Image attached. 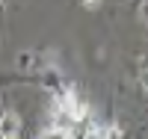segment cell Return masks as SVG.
<instances>
[{"label":"cell","mask_w":148,"mask_h":139,"mask_svg":"<svg viewBox=\"0 0 148 139\" xmlns=\"http://www.w3.org/2000/svg\"><path fill=\"white\" fill-rule=\"evenodd\" d=\"M15 130H18L15 116H6V118H3V133H15Z\"/></svg>","instance_id":"1"},{"label":"cell","mask_w":148,"mask_h":139,"mask_svg":"<svg viewBox=\"0 0 148 139\" xmlns=\"http://www.w3.org/2000/svg\"><path fill=\"white\" fill-rule=\"evenodd\" d=\"M83 3H86V6H98V0H83Z\"/></svg>","instance_id":"2"}]
</instances>
